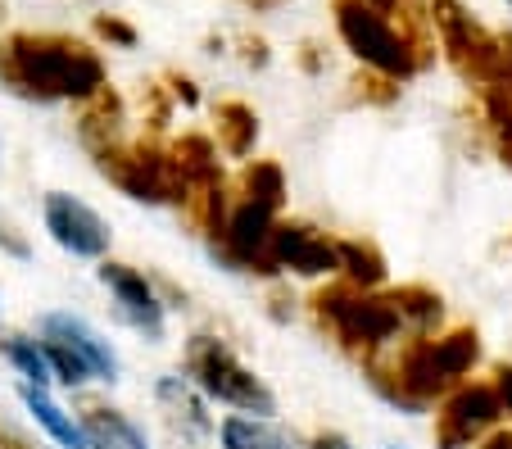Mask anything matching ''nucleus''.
I'll use <instances>...</instances> for the list:
<instances>
[{"label":"nucleus","instance_id":"obj_1","mask_svg":"<svg viewBox=\"0 0 512 449\" xmlns=\"http://www.w3.org/2000/svg\"><path fill=\"white\" fill-rule=\"evenodd\" d=\"M0 87L37 105H87L109 87L105 59L64 32H10L0 37Z\"/></svg>","mask_w":512,"mask_h":449},{"label":"nucleus","instance_id":"obj_2","mask_svg":"<svg viewBox=\"0 0 512 449\" xmlns=\"http://www.w3.org/2000/svg\"><path fill=\"white\" fill-rule=\"evenodd\" d=\"M336 32L345 50L368 73L390 82H413L435 59V32L426 5H399L377 10L368 0H336Z\"/></svg>","mask_w":512,"mask_h":449},{"label":"nucleus","instance_id":"obj_3","mask_svg":"<svg viewBox=\"0 0 512 449\" xmlns=\"http://www.w3.org/2000/svg\"><path fill=\"white\" fill-rule=\"evenodd\" d=\"M309 309L322 332L345 354H354L358 363H368V359H377V354L395 350L399 341H408L390 291H358V286L336 277V282H327L313 295Z\"/></svg>","mask_w":512,"mask_h":449},{"label":"nucleus","instance_id":"obj_4","mask_svg":"<svg viewBox=\"0 0 512 449\" xmlns=\"http://www.w3.org/2000/svg\"><path fill=\"white\" fill-rule=\"evenodd\" d=\"M37 336L46 345L50 372H55V386H68V391H82L87 381H100V386H114L123 377V359H118L114 341L100 332L91 318L73 309H46L37 318Z\"/></svg>","mask_w":512,"mask_h":449},{"label":"nucleus","instance_id":"obj_5","mask_svg":"<svg viewBox=\"0 0 512 449\" xmlns=\"http://www.w3.org/2000/svg\"><path fill=\"white\" fill-rule=\"evenodd\" d=\"M182 368H186V381L209 404H223L232 413H250V418H277V395L268 391V381L223 336H191L182 354Z\"/></svg>","mask_w":512,"mask_h":449},{"label":"nucleus","instance_id":"obj_6","mask_svg":"<svg viewBox=\"0 0 512 449\" xmlns=\"http://www.w3.org/2000/svg\"><path fill=\"white\" fill-rule=\"evenodd\" d=\"M426 19H431V32L440 41V50L449 55V64L467 82L490 87L494 69H499V37L485 32L458 0H426Z\"/></svg>","mask_w":512,"mask_h":449},{"label":"nucleus","instance_id":"obj_7","mask_svg":"<svg viewBox=\"0 0 512 449\" xmlns=\"http://www.w3.org/2000/svg\"><path fill=\"white\" fill-rule=\"evenodd\" d=\"M96 282L109 291L114 300L118 323L132 327L141 341L159 345L168 336V304L159 295V286L141 273L136 264H123V259H100L96 264Z\"/></svg>","mask_w":512,"mask_h":449},{"label":"nucleus","instance_id":"obj_8","mask_svg":"<svg viewBox=\"0 0 512 449\" xmlns=\"http://www.w3.org/2000/svg\"><path fill=\"white\" fill-rule=\"evenodd\" d=\"M41 227H46V236L68 259H87V264L109 259V245H114L109 218L96 205H87L82 196H68V191H46V200H41Z\"/></svg>","mask_w":512,"mask_h":449},{"label":"nucleus","instance_id":"obj_9","mask_svg":"<svg viewBox=\"0 0 512 449\" xmlns=\"http://www.w3.org/2000/svg\"><path fill=\"white\" fill-rule=\"evenodd\" d=\"M503 422L490 381H463L435 404V445L440 449H476Z\"/></svg>","mask_w":512,"mask_h":449},{"label":"nucleus","instance_id":"obj_10","mask_svg":"<svg viewBox=\"0 0 512 449\" xmlns=\"http://www.w3.org/2000/svg\"><path fill=\"white\" fill-rule=\"evenodd\" d=\"M268 254L277 273H295V277H309V282H336L340 277L336 236H327L313 223H300V218H277Z\"/></svg>","mask_w":512,"mask_h":449},{"label":"nucleus","instance_id":"obj_11","mask_svg":"<svg viewBox=\"0 0 512 449\" xmlns=\"http://www.w3.org/2000/svg\"><path fill=\"white\" fill-rule=\"evenodd\" d=\"M155 404L164 409L168 427H173L182 440H209L213 427H218V422L209 418V400H204L186 377H177V372H168V377L155 381Z\"/></svg>","mask_w":512,"mask_h":449},{"label":"nucleus","instance_id":"obj_12","mask_svg":"<svg viewBox=\"0 0 512 449\" xmlns=\"http://www.w3.org/2000/svg\"><path fill=\"white\" fill-rule=\"evenodd\" d=\"M123 123H127V109H123V96H118L114 87L96 91L87 105H78V137H82V146L91 150V159L127 146Z\"/></svg>","mask_w":512,"mask_h":449},{"label":"nucleus","instance_id":"obj_13","mask_svg":"<svg viewBox=\"0 0 512 449\" xmlns=\"http://www.w3.org/2000/svg\"><path fill=\"white\" fill-rule=\"evenodd\" d=\"M19 404L28 409V418L37 422V427L46 431V436L55 440L59 449H91L87 431H82V418H78V413H68L50 391H41V386H28V381H19Z\"/></svg>","mask_w":512,"mask_h":449},{"label":"nucleus","instance_id":"obj_14","mask_svg":"<svg viewBox=\"0 0 512 449\" xmlns=\"http://www.w3.org/2000/svg\"><path fill=\"white\" fill-rule=\"evenodd\" d=\"M78 418H82V431H87L91 449H155L141 422H136L132 413L114 409V404H87Z\"/></svg>","mask_w":512,"mask_h":449},{"label":"nucleus","instance_id":"obj_15","mask_svg":"<svg viewBox=\"0 0 512 449\" xmlns=\"http://www.w3.org/2000/svg\"><path fill=\"white\" fill-rule=\"evenodd\" d=\"M168 155H173L182 182L191 186V196H200V191H209V186L227 182L223 159H218V146H213V137H204V132H186V137H177L173 146H168Z\"/></svg>","mask_w":512,"mask_h":449},{"label":"nucleus","instance_id":"obj_16","mask_svg":"<svg viewBox=\"0 0 512 449\" xmlns=\"http://www.w3.org/2000/svg\"><path fill=\"white\" fill-rule=\"evenodd\" d=\"M431 354H435V368H440V377H445L449 386L472 381V372L481 368V359H485L476 327H449V332H435Z\"/></svg>","mask_w":512,"mask_h":449},{"label":"nucleus","instance_id":"obj_17","mask_svg":"<svg viewBox=\"0 0 512 449\" xmlns=\"http://www.w3.org/2000/svg\"><path fill=\"white\" fill-rule=\"evenodd\" d=\"M213 146L227 159H250L259 146V114L245 100H223L213 109Z\"/></svg>","mask_w":512,"mask_h":449},{"label":"nucleus","instance_id":"obj_18","mask_svg":"<svg viewBox=\"0 0 512 449\" xmlns=\"http://www.w3.org/2000/svg\"><path fill=\"white\" fill-rule=\"evenodd\" d=\"M218 449H295L290 431L277 427V418H250V413H227L213 427Z\"/></svg>","mask_w":512,"mask_h":449},{"label":"nucleus","instance_id":"obj_19","mask_svg":"<svg viewBox=\"0 0 512 449\" xmlns=\"http://www.w3.org/2000/svg\"><path fill=\"white\" fill-rule=\"evenodd\" d=\"M390 300H395L399 323H404L408 336L445 332V300L431 286H390Z\"/></svg>","mask_w":512,"mask_h":449},{"label":"nucleus","instance_id":"obj_20","mask_svg":"<svg viewBox=\"0 0 512 449\" xmlns=\"http://www.w3.org/2000/svg\"><path fill=\"white\" fill-rule=\"evenodd\" d=\"M0 359L10 363L19 381L41 386V391H55V372H50L46 345H41L32 332H5V336H0Z\"/></svg>","mask_w":512,"mask_h":449},{"label":"nucleus","instance_id":"obj_21","mask_svg":"<svg viewBox=\"0 0 512 449\" xmlns=\"http://www.w3.org/2000/svg\"><path fill=\"white\" fill-rule=\"evenodd\" d=\"M336 245H340V282L358 286V291H381L386 254L372 241H358V236H336Z\"/></svg>","mask_w":512,"mask_h":449},{"label":"nucleus","instance_id":"obj_22","mask_svg":"<svg viewBox=\"0 0 512 449\" xmlns=\"http://www.w3.org/2000/svg\"><path fill=\"white\" fill-rule=\"evenodd\" d=\"M236 196L286 214V173H281V164H272V159H245L241 177H236Z\"/></svg>","mask_w":512,"mask_h":449},{"label":"nucleus","instance_id":"obj_23","mask_svg":"<svg viewBox=\"0 0 512 449\" xmlns=\"http://www.w3.org/2000/svg\"><path fill=\"white\" fill-rule=\"evenodd\" d=\"M96 37L100 41H109V46H118V50H132L136 46V28L127 19H118V14H96Z\"/></svg>","mask_w":512,"mask_h":449},{"label":"nucleus","instance_id":"obj_24","mask_svg":"<svg viewBox=\"0 0 512 449\" xmlns=\"http://www.w3.org/2000/svg\"><path fill=\"white\" fill-rule=\"evenodd\" d=\"M490 386H494V400H499L503 422L512 427V363H494V368H490Z\"/></svg>","mask_w":512,"mask_h":449},{"label":"nucleus","instance_id":"obj_25","mask_svg":"<svg viewBox=\"0 0 512 449\" xmlns=\"http://www.w3.org/2000/svg\"><path fill=\"white\" fill-rule=\"evenodd\" d=\"M0 254H10V259H32V245L10 218L0 214Z\"/></svg>","mask_w":512,"mask_h":449},{"label":"nucleus","instance_id":"obj_26","mask_svg":"<svg viewBox=\"0 0 512 449\" xmlns=\"http://www.w3.org/2000/svg\"><path fill=\"white\" fill-rule=\"evenodd\" d=\"M304 449H354V440L340 436V431H313V436L304 440Z\"/></svg>","mask_w":512,"mask_h":449},{"label":"nucleus","instance_id":"obj_27","mask_svg":"<svg viewBox=\"0 0 512 449\" xmlns=\"http://www.w3.org/2000/svg\"><path fill=\"white\" fill-rule=\"evenodd\" d=\"M168 87H173V96L182 100V105H200V91H195L191 78H182V73H168Z\"/></svg>","mask_w":512,"mask_h":449},{"label":"nucleus","instance_id":"obj_28","mask_svg":"<svg viewBox=\"0 0 512 449\" xmlns=\"http://www.w3.org/2000/svg\"><path fill=\"white\" fill-rule=\"evenodd\" d=\"M476 449H512V427H494Z\"/></svg>","mask_w":512,"mask_h":449},{"label":"nucleus","instance_id":"obj_29","mask_svg":"<svg viewBox=\"0 0 512 449\" xmlns=\"http://www.w3.org/2000/svg\"><path fill=\"white\" fill-rule=\"evenodd\" d=\"M245 10H277V5H286V0H241Z\"/></svg>","mask_w":512,"mask_h":449},{"label":"nucleus","instance_id":"obj_30","mask_svg":"<svg viewBox=\"0 0 512 449\" xmlns=\"http://www.w3.org/2000/svg\"><path fill=\"white\" fill-rule=\"evenodd\" d=\"M368 5H377V10H399V0H368Z\"/></svg>","mask_w":512,"mask_h":449},{"label":"nucleus","instance_id":"obj_31","mask_svg":"<svg viewBox=\"0 0 512 449\" xmlns=\"http://www.w3.org/2000/svg\"><path fill=\"white\" fill-rule=\"evenodd\" d=\"M10 449H23V445H10Z\"/></svg>","mask_w":512,"mask_h":449},{"label":"nucleus","instance_id":"obj_32","mask_svg":"<svg viewBox=\"0 0 512 449\" xmlns=\"http://www.w3.org/2000/svg\"><path fill=\"white\" fill-rule=\"evenodd\" d=\"M508 5H512V0H508Z\"/></svg>","mask_w":512,"mask_h":449},{"label":"nucleus","instance_id":"obj_33","mask_svg":"<svg viewBox=\"0 0 512 449\" xmlns=\"http://www.w3.org/2000/svg\"><path fill=\"white\" fill-rule=\"evenodd\" d=\"M0 449H5V445H0Z\"/></svg>","mask_w":512,"mask_h":449}]
</instances>
